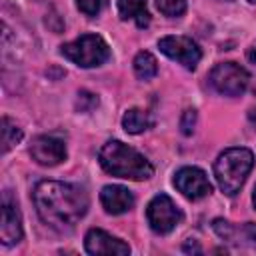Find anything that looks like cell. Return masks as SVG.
Here are the masks:
<instances>
[{"label":"cell","mask_w":256,"mask_h":256,"mask_svg":"<svg viewBox=\"0 0 256 256\" xmlns=\"http://www.w3.org/2000/svg\"><path fill=\"white\" fill-rule=\"evenodd\" d=\"M76 6L86 16H96L102 8V0H76Z\"/></svg>","instance_id":"cell-21"},{"label":"cell","mask_w":256,"mask_h":256,"mask_svg":"<svg viewBox=\"0 0 256 256\" xmlns=\"http://www.w3.org/2000/svg\"><path fill=\"white\" fill-rule=\"evenodd\" d=\"M98 106V98L92 94V92H86V90H82L80 94H78V100H76V108L80 110V112H90L92 108H96Z\"/></svg>","instance_id":"cell-19"},{"label":"cell","mask_w":256,"mask_h":256,"mask_svg":"<svg viewBox=\"0 0 256 256\" xmlns=\"http://www.w3.org/2000/svg\"><path fill=\"white\" fill-rule=\"evenodd\" d=\"M248 120L252 122V126H256V108H252V110L248 112Z\"/></svg>","instance_id":"cell-25"},{"label":"cell","mask_w":256,"mask_h":256,"mask_svg":"<svg viewBox=\"0 0 256 256\" xmlns=\"http://www.w3.org/2000/svg\"><path fill=\"white\" fill-rule=\"evenodd\" d=\"M158 48L162 54L176 60L188 70H194L202 58L198 44L188 36H164L158 40Z\"/></svg>","instance_id":"cell-7"},{"label":"cell","mask_w":256,"mask_h":256,"mask_svg":"<svg viewBox=\"0 0 256 256\" xmlns=\"http://www.w3.org/2000/svg\"><path fill=\"white\" fill-rule=\"evenodd\" d=\"M242 236L246 238V242H248L250 246L256 248V224H254V222H246V224L242 226Z\"/></svg>","instance_id":"cell-22"},{"label":"cell","mask_w":256,"mask_h":256,"mask_svg":"<svg viewBox=\"0 0 256 256\" xmlns=\"http://www.w3.org/2000/svg\"><path fill=\"white\" fill-rule=\"evenodd\" d=\"M100 202L108 214H124L134 206V196L124 186H104L100 192Z\"/></svg>","instance_id":"cell-12"},{"label":"cell","mask_w":256,"mask_h":256,"mask_svg":"<svg viewBox=\"0 0 256 256\" xmlns=\"http://www.w3.org/2000/svg\"><path fill=\"white\" fill-rule=\"evenodd\" d=\"M134 72H136V76L140 80L154 78L158 74V62H156V58L150 52H146V50L138 52L136 58H134Z\"/></svg>","instance_id":"cell-15"},{"label":"cell","mask_w":256,"mask_h":256,"mask_svg":"<svg viewBox=\"0 0 256 256\" xmlns=\"http://www.w3.org/2000/svg\"><path fill=\"white\" fill-rule=\"evenodd\" d=\"M118 14L122 20H134L138 28H146L150 24L146 0H118Z\"/></svg>","instance_id":"cell-13"},{"label":"cell","mask_w":256,"mask_h":256,"mask_svg":"<svg viewBox=\"0 0 256 256\" xmlns=\"http://www.w3.org/2000/svg\"><path fill=\"white\" fill-rule=\"evenodd\" d=\"M250 82L248 72L236 62H220L210 72V84L224 96H240Z\"/></svg>","instance_id":"cell-5"},{"label":"cell","mask_w":256,"mask_h":256,"mask_svg":"<svg viewBox=\"0 0 256 256\" xmlns=\"http://www.w3.org/2000/svg\"><path fill=\"white\" fill-rule=\"evenodd\" d=\"M248 2H250V4H256V0H248Z\"/></svg>","instance_id":"cell-27"},{"label":"cell","mask_w":256,"mask_h":256,"mask_svg":"<svg viewBox=\"0 0 256 256\" xmlns=\"http://www.w3.org/2000/svg\"><path fill=\"white\" fill-rule=\"evenodd\" d=\"M246 58H248V62H250V64H254V66H256V44H252V46L246 50Z\"/></svg>","instance_id":"cell-24"},{"label":"cell","mask_w":256,"mask_h":256,"mask_svg":"<svg viewBox=\"0 0 256 256\" xmlns=\"http://www.w3.org/2000/svg\"><path fill=\"white\" fill-rule=\"evenodd\" d=\"M156 6L164 16L170 18L182 16L186 12V0H156Z\"/></svg>","instance_id":"cell-17"},{"label":"cell","mask_w":256,"mask_h":256,"mask_svg":"<svg viewBox=\"0 0 256 256\" xmlns=\"http://www.w3.org/2000/svg\"><path fill=\"white\" fill-rule=\"evenodd\" d=\"M254 166V154L248 148H228L214 162V176L226 196L238 194Z\"/></svg>","instance_id":"cell-3"},{"label":"cell","mask_w":256,"mask_h":256,"mask_svg":"<svg viewBox=\"0 0 256 256\" xmlns=\"http://www.w3.org/2000/svg\"><path fill=\"white\" fill-rule=\"evenodd\" d=\"M194 126H196V110L194 108H186L182 112V118H180V130L184 136H190L194 132Z\"/></svg>","instance_id":"cell-18"},{"label":"cell","mask_w":256,"mask_h":256,"mask_svg":"<svg viewBox=\"0 0 256 256\" xmlns=\"http://www.w3.org/2000/svg\"><path fill=\"white\" fill-rule=\"evenodd\" d=\"M184 252H196V254H200V252H202V248L198 246V242H196V240H188V242L184 244Z\"/></svg>","instance_id":"cell-23"},{"label":"cell","mask_w":256,"mask_h":256,"mask_svg":"<svg viewBox=\"0 0 256 256\" xmlns=\"http://www.w3.org/2000/svg\"><path fill=\"white\" fill-rule=\"evenodd\" d=\"M146 218L156 234H168L182 220V212L168 194H156L146 208Z\"/></svg>","instance_id":"cell-6"},{"label":"cell","mask_w":256,"mask_h":256,"mask_svg":"<svg viewBox=\"0 0 256 256\" xmlns=\"http://www.w3.org/2000/svg\"><path fill=\"white\" fill-rule=\"evenodd\" d=\"M22 240V218L18 204L12 200L6 190L2 196V218H0V242L4 246H12Z\"/></svg>","instance_id":"cell-10"},{"label":"cell","mask_w":256,"mask_h":256,"mask_svg":"<svg viewBox=\"0 0 256 256\" xmlns=\"http://www.w3.org/2000/svg\"><path fill=\"white\" fill-rule=\"evenodd\" d=\"M84 246L88 254H104V256H124L130 254V246L126 242H122L120 238L110 236L108 232L100 230V228H90L86 238H84Z\"/></svg>","instance_id":"cell-11"},{"label":"cell","mask_w":256,"mask_h":256,"mask_svg":"<svg viewBox=\"0 0 256 256\" xmlns=\"http://www.w3.org/2000/svg\"><path fill=\"white\" fill-rule=\"evenodd\" d=\"M150 126H152V118L148 116V112H144L140 108H130L122 116V128L128 134H140V132L148 130Z\"/></svg>","instance_id":"cell-14"},{"label":"cell","mask_w":256,"mask_h":256,"mask_svg":"<svg viewBox=\"0 0 256 256\" xmlns=\"http://www.w3.org/2000/svg\"><path fill=\"white\" fill-rule=\"evenodd\" d=\"M38 216L54 230H72L88 210V194L70 182L42 180L34 188Z\"/></svg>","instance_id":"cell-1"},{"label":"cell","mask_w":256,"mask_h":256,"mask_svg":"<svg viewBox=\"0 0 256 256\" xmlns=\"http://www.w3.org/2000/svg\"><path fill=\"white\" fill-rule=\"evenodd\" d=\"M100 166L116 176V178H126V180H148L154 174L152 164L134 148L120 140H108L98 154Z\"/></svg>","instance_id":"cell-2"},{"label":"cell","mask_w":256,"mask_h":256,"mask_svg":"<svg viewBox=\"0 0 256 256\" xmlns=\"http://www.w3.org/2000/svg\"><path fill=\"white\" fill-rule=\"evenodd\" d=\"M30 156L42 166H56L66 160V144L52 134H42L32 140Z\"/></svg>","instance_id":"cell-9"},{"label":"cell","mask_w":256,"mask_h":256,"mask_svg":"<svg viewBox=\"0 0 256 256\" xmlns=\"http://www.w3.org/2000/svg\"><path fill=\"white\" fill-rule=\"evenodd\" d=\"M174 186L190 200H200L212 192V184L206 172L198 166H184L174 174Z\"/></svg>","instance_id":"cell-8"},{"label":"cell","mask_w":256,"mask_h":256,"mask_svg":"<svg viewBox=\"0 0 256 256\" xmlns=\"http://www.w3.org/2000/svg\"><path fill=\"white\" fill-rule=\"evenodd\" d=\"M252 202H254V206H256V188H254V192H252Z\"/></svg>","instance_id":"cell-26"},{"label":"cell","mask_w":256,"mask_h":256,"mask_svg":"<svg viewBox=\"0 0 256 256\" xmlns=\"http://www.w3.org/2000/svg\"><path fill=\"white\" fill-rule=\"evenodd\" d=\"M60 54L80 68H94L110 58V48L106 40L98 34H82L74 42L62 44Z\"/></svg>","instance_id":"cell-4"},{"label":"cell","mask_w":256,"mask_h":256,"mask_svg":"<svg viewBox=\"0 0 256 256\" xmlns=\"http://www.w3.org/2000/svg\"><path fill=\"white\" fill-rule=\"evenodd\" d=\"M22 128L8 116H2V152L6 154L10 148H14L22 140Z\"/></svg>","instance_id":"cell-16"},{"label":"cell","mask_w":256,"mask_h":256,"mask_svg":"<svg viewBox=\"0 0 256 256\" xmlns=\"http://www.w3.org/2000/svg\"><path fill=\"white\" fill-rule=\"evenodd\" d=\"M254 94H256V88H254Z\"/></svg>","instance_id":"cell-28"},{"label":"cell","mask_w":256,"mask_h":256,"mask_svg":"<svg viewBox=\"0 0 256 256\" xmlns=\"http://www.w3.org/2000/svg\"><path fill=\"white\" fill-rule=\"evenodd\" d=\"M212 228H214V232H216L222 240H230V238H234V234H236V228H234L228 220H222V218H216L214 224H212Z\"/></svg>","instance_id":"cell-20"}]
</instances>
